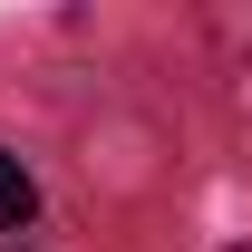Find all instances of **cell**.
I'll return each instance as SVG.
<instances>
[{
    "label": "cell",
    "instance_id": "7a4b0ae2",
    "mask_svg": "<svg viewBox=\"0 0 252 252\" xmlns=\"http://www.w3.org/2000/svg\"><path fill=\"white\" fill-rule=\"evenodd\" d=\"M233 252H252V243H233Z\"/></svg>",
    "mask_w": 252,
    "mask_h": 252
},
{
    "label": "cell",
    "instance_id": "6da1fadb",
    "mask_svg": "<svg viewBox=\"0 0 252 252\" xmlns=\"http://www.w3.org/2000/svg\"><path fill=\"white\" fill-rule=\"evenodd\" d=\"M39 214V185L20 175V156H0V223H30Z\"/></svg>",
    "mask_w": 252,
    "mask_h": 252
}]
</instances>
